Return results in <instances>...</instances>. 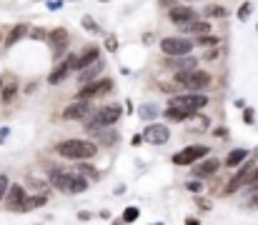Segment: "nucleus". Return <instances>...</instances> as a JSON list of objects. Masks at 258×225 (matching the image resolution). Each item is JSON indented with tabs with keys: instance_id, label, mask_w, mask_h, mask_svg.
<instances>
[{
	"instance_id": "obj_1",
	"label": "nucleus",
	"mask_w": 258,
	"mask_h": 225,
	"mask_svg": "<svg viewBox=\"0 0 258 225\" xmlns=\"http://www.w3.org/2000/svg\"><path fill=\"white\" fill-rule=\"evenodd\" d=\"M50 183L63 193H83L88 188V180L80 173H68L66 168H53L50 170Z\"/></svg>"
},
{
	"instance_id": "obj_2",
	"label": "nucleus",
	"mask_w": 258,
	"mask_h": 225,
	"mask_svg": "<svg viewBox=\"0 0 258 225\" xmlns=\"http://www.w3.org/2000/svg\"><path fill=\"white\" fill-rule=\"evenodd\" d=\"M55 153L68 158V160H88V158H93L98 153V145L91 143V140H63L55 145Z\"/></svg>"
},
{
	"instance_id": "obj_3",
	"label": "nucleus",
	"mask_w": 258,
	"mask_h": 225,
	"mask_svg": "<svg viewBox=\"0 0 258 225\" xmlns=\"http://www.w3.org/2000/svg\"><path fill=\"white\" fill-rule=\"evenodd\" d=\"M120 115H123V110H120L118 105H105V108L95 110V115H93L88 123H85V130H88V133L93 135V133H95V130H100V128L116 125Z\"/></svg>"
},
{
	"instance_id": "obj_4",
	"label": "nucleus",
	"mask_w": 258,
	"mask_h": 225,
	"mask_svg": "<svg viewBox=\"0 0 258 225\" xmlns=\"http://www.w3.org/2000/svg\"><path fill=\"white\" fill-rule=\"evenodd\" d=\"M176 83H181L188 90H206L211 85V75L206 70H196V68H190V70H178L176 73Z\"/></svg>"
},
{
	"instance_id": "obj_5",
	"label": "nucleus",
	"mask_w": 258,
	"mask_h": 225,
	"mask_svg": "<svg viewBox=\"0 0 258 225\" xmlns=\"http://www.w3.org/2000/svg\"><path fill=\"white\" fill-rule=\"evenodd\" d=\"M170 105L173 108H181V110H188V112H198L201 108L208 105V98L201 95V93H190V95H173L170 98Z\"/></svg>"
},
{
	"instance_id": "obj_6",
	"label": "nucleus",
	"mask_w": 258,
	"mask_h": 225,
	"mask_svg": "<svg viewBox=\"0 0 258 225\" xmlns=\"http://www.w3.org/2000/svg\"><path fill=\"white\" fill-rule=\"evenodd\" d=\"M206 155H208V148L206 145H188L186 150H181V153L173 155V163L176 165H193L196 160H201V158H206Z\"/></svg>"
},
{
	"instance_id": "obj_7",
	"label": "nucleus",
	"mask_w": 258,
	"mask_h": 225,
	"mask_svg": "<svg viewBox=\"0 0 258 225\" xmlns=\"http://www.w3.org/2000/svg\"><path fill=\"white\" fill-rule=\"evenodd\" d=\"M161 50L165 55H188L193 50V43L188 38H165L161 43Z\"/></svg>"
},
{
	"instance_id": "obj_8",
	"label": "nucleus",
	"mask_w": 258,
	"mask_h": 225,
	"mask_svg": "<svg viewBox=\"0 0 258 225\" xmlns=\"http://www.w3.org/2000/svg\"><path fill=\"white\" fill-rule=\"evenodd\" d=\"M113 90V80H108V78H103V80H98V83H88L80 93H78V98L80 100H91V98H100V95H105V93H111Z\"/></svg>"
},
{
	"instance_id": "obj_9",
	"label": "nucleus",
	"mask_w": 258,
	"mask_h": 225,
	"mask_svg": "<svg viewBox=\"0 0 258 225\" xmlns=\"http://www.w3.org/2000/svg\"><path fill=\"white\" fill-rule=\"evenodd\" d=\"M168 138H170V130L165 125H158V123H150L143 130V140H148L150 145H163V143H168Z\"/></svg>"
},
{
	"instance_id": "obj_10",
	"label": "nucleus",
	"mask_w": 258,
	"mask_h": 225,
	"mask_svg": "<svg viewBox=\"0 0 258 225\" xmlns=\"http://www.w3.org/2000/svg\"><path fill=\"white\" fill-rule=\"evenodd\" d=\"M25 188H20V185H10L8 188V193H5V205H8V210H13V213H23V202H25Z\"/></svg>"
},
{
	"instance_id": "obj_11",
	"label": "nucleus",
	"mask_w": 258,
	"mask_h": 225,
	"mask_svg": "<svg viewBox=\"0 0 258 225\" xmlns=\"http://www.w3.org/2000/svg\"><path fill=\"white\" fill-rule=\"evenodd\" d=\"M163 65L178 73V70H190V68H196V65H198V60L193 58L190 53H188V55H168Z\"/></svg>"
},
{
	"instance_id": "obj_12",
	"label": "nucleus",
	"mask_w": 258,
	"mask_h": 225,
	"mask_svg": "<svg viewBox=\"0 0 258 225\" xmlns=\"http://www.w3.org/2000/svg\"><path fill=\"white\" fill-rule=\"evenodd\" d=\"M88 112H91V103L78 98L75 103H70L66 110H63V118H66V120H83Z\"/></svg>"
},
{
	"instance_id": "obj_13",
	"label": "nucleus",
	"mask_w": 258,
	"mask_h": 225,
	"mask_svg": "<svg viewBox=\"0 0 258 225\" xmlns=\"http://www.w3.org/2000/svg\"><path fill=\"white\" fill-rule=\"evenodd\" d=\"M253 170H256V163H246L241 170H238V175H235L231 183H228V188H226V193H235L238 188H243V185H248V180H251V175H253Z\"/></svg>"
},
{
	"instance_id": "obj_14",
	"label": "nucleus",
	"mask_w": 258,
	"mask_h": 225,
	"mask_svg": "<svg viewBox=\"0 0 258 225\" xmlns=\"http://www.w3.org/2000/svg\"><path fill=\"white\" fill-rule=\"evenodd\" d=\"M48 40H50V45H53V53L55 55H63L66 53V48H68V30L66 28H55V30H50L48 33Z\"/></svg>"
},
{
	"instance_id": "obj_15",
	"label": "nucleus",
	"mask_w": 258,
	"mask_h": 225,
	"mask_svg": "<svg viewBox=\"0 0 258 225\" xmlns=\"http://www.w3.org/2000/svg\"><path fill=\"white\" fill-rule=\"evenodd\" d=\"M168 18L173 20V22H178V25H186V22L196 20V10H190L186 5H173V8L168 10Z\"/></svg>"
},
{
	"instance_id": "obj_16",
	"label": "nucleus",
	"mask_w": 258,
	"mask_h": 225,
	"mask_svg": "<svg viewBox=\"0 0 258 225\" xmlns=\"http://www.w3.org/2000/svg\"><path fill=\"white\" fill-rule=\"evenodd\" d=\"M221 168V163H218V158H208L206 163H198L196 168H193V175L196 178H208V175H213Z\"/></svg>"
},
{
	"instance_id": "obj_17",
	"label": "nucleus",
	"mask_w": 258,
	"mask_h": 225,
	"mask_svg": "<svg viewBox=\"0 0 258 225\" xmlns=\"http://www.w3.org/2000/svg\"><path fill=\"white\" fill-rule=\"evenodd\" d=\"M68 73H70L68 63H60V65H55V70L48 75V83H50V85H58V83H63V80L68 78Z\"/></svg>"
},
{
	"instance_id": "obj_18",
	"label": "nucleus",
	"mask_w": 258,
	"mask_h": 225,
	"mask_svg": "<svg viewBox=\"0 0 258 225\" xmlns=\"http://www.w3.org/2000/svg\"><path fill=\"white\" fill-rule=\"evenodd\" d=\"M98 48H85V53L78 58V70H83V68H88V65H93V63H98Z\"/></svg>"
},
{
	"instance_id": "obj_19",
	"label": "nucleus",
	"mask_w": 258,
	"mask_h": 225,
	"mask_svg": "<svg viewBox=\"0 0 258 225\" xmlns=\"http://www.w3.org/2000/svg\"><path fill=\"white\" fill-rule=\"evenodd\" d=\"M193 115H196V112H188V110H181V108H173V105H168V110H165V118L173 120V123L188 120V118H193Z\"/></svg>"
},
{
	"instance_id": "obj_20",
	"label": "nucleus",
	"mask_w": 258,
	"mask_h": 225,
	"mask_svg": "<svg viewBox=\"0 0 258 225\" xmlns=\"http://www.w3.org/2000/svg\"><path fill=\"white\" fill-rule=\"evenodd\" d=\"M183 30L186 33H193V35H203V33L211 30V25H208L206 20H190V22H186V25H183Z\"/></svg>"
},
{
	"instance_id": "obj_21",
	"label": "nucleus",
	"mask_w": 258,
	"mask_h": 225,
	"mask_svg": "<svg viewBox=\"0 0 258 225\" xmlns=\"http://www.w3.org/2000/svg\"><path fill=\"white\" fill-rule=\"evenodd\" d=\"M46 202H48V195H33V198H25V202H23V213L35 210V208H43Z\"/></svg>"
},
{
	"instance_id": "obj_22",
	"label": "nucleus",
	"mask_w": 258,
	"mask_h": 225,
	"mask_svg": "<svg viewBox=\"0 0 258 225\" xmlns=\"http://www.w3.org/2000/svg\"><path fill=\"white\" fill-rule=\"evenodd\" d=\"M248 158V150H243V148H238V150H233L228 158H226V165L228 168H235V165H241L243 160Z\"/></svg>"
},
{
	"instance_id": "obj_23",
	"label": "nucleus",
	"mask_w": 258,
	"mask_h": 225,
	"mask_svg": "<svg viewBox=\"0 0 258 225\" xmlns=\"http://www.w3.org/2000/svg\"><path fill=\"white\" fill-rule=\"evenodd\" d=\"M23 35H28V25H15V28L10 30V35L5 38V45H8V48H13V45H15L20 38H23Z\"/></svg>"
},
{
	"instance_id": "obj_24",
	"label": "nucleus",
	"mask_w": 258,
	"mask_h": 225,
	"mask_svg": "<svg viewBox=\"0 0 258 225\" xmlns=\"http://www.w3.org/2000/svg\"><path fill=\"white\" fill-rule=\"evenodd\" d=\"M138 115H141V118H145V120H153V118L158 115V108H156V105H150V103H145V105H141Z\"/></svg>"
},
{
	"instance_id": "obj_25",
	"label": "nucleus",
	"mask_w": 258,
	"mask_h": 225,
	"mask_svg": "<svg viewBox=\"0 0 258 225\" xmlns=\"http://www.w3.org/2000/svg\"><path fill=\"white\" fill-rule=\"evenodd\" d=\"M203 13H206V18H226L228 15V10L223 5H208Z\"/></svg>"
},
{
	"instance_id": "obj_26",
	"label": "nucleus",
	"mask_w": 258,
	"mask_h": 225,
	"mask_svg": "<svg viewBox=\"0 0 258 225\" xmlns=\"http://www.w3.org/2000/svg\"><path fill=\"white\" fill-rule=\"evenodd\" d=\"M15 93H18V85L10 83V85H3V93H0V98H3V103H10V100L15 98Z\"/></svg>"
},
{
	"instance_id": "obj_27",
	"label": "nucleus",
	"mask_w": 258,
	"mask_h": 225,
	"mask_svg": "<svg viewBox=\"0 0 258 225\" xmlns=\"http://www.w3.org/2000/svg\"><path fill=\"white\" fill-rule=\"evenodd\" d=\"M80 22H83V28L88 30V33H98V30H100V28H98V22H95V20H93L91 15H85V18H83Z\"/></svg>"
},
{
	"instance_id": "obj_28",
	"label": "nucleus",
	"mask_w": 258,
	"mask_h": 225,
	"mask_svg": "<svg viewBox=\"0 0 258 225\" xmlns=\"http://www.w3.org/2000/svg\"><path fill=\"white\" fill-rule=\"evenodd\" d=\"M95 65H98V63H93V65H88V68H83V73H80V83H88V80L98 73V70H95Z\"/></svg>"
},
{
	"instance_id": "obj_29",
	"label": "nucleus",
	"mask_w": 258,
	"mask_h": 225,
	"mask_svg": "<svg viewBox=\"0 0 258 225\" xmlns=\"http://www.w3.org/2000/svg\"><path fill=\"white\" fill-rule=\"evenodd\" d=\"M138 213H141V210H138L136 205L125 208V213H123V220H125V223H133V220H138Z\"/></svg>"
},
{
	"instance_id": "obj_30",
	"label": "nucleus",
	"mask_w": 258,
	"mask_h": 225,
	"mask_svg": "<svg viewBox=\"0 0 258 225\" xmlns=\"http://www.w3.org/2000/svg\"><path fill=\"white\" fill-rule=\"evenodd\" d=\"M196 43H198V45H211V48H213V45H218V38H216V35H206V33H203V35H198Z\"/></svg>"
},
{
	"instance_id": "obj_31",
	"label": "nucleus",
	"mask_w": 258,
	"mask_h": 225,
	"mask_svg": "<svg viewBox=\"0 0 258 225\" xmlns=\"http://www.w3.org/2000/svg\"><path fill=\"white\" fill-rule=\"evenodd\" d=\"M8 188H10V180H8L5 175H0V200H3V198H5Z\"/></svg>"
},
{
	"instance_id": "obj_32",
	"label": "nucleus",
	"mask_w": 258,
	"mask_h": 225,
	"mask_svg": "<svg viewBox=\"0 0 258 225\" xmlns=\"http://www.w3.org/2000/svg\"><path fill=\"white\" fill-rule=\"evenodd\" d=\"M105 48H108V50H118V38L116 35H108V38H105Z\"/></svg>"
},
{
	"instance_id": "obj_33",
	"label": "nucleus",
	"mask_w": 258,
	"mask_h": 225,
	"mask_svg": "<svg viewBox=\"0 0 258 225\" xmlns=\"http://www.w3.org/2000/svg\"><path fill=\"white\" fill-rule=\"evenodd\" d=\"M78 170H80V175H88V178H98L95 168H91V165H85V163H83V165H80Z\"/></svg>"
},
{
	"instance_id": "obj_34",
	"label": "nucleus",
	"mask_w": 258,
	"mask_h": 225,
	"mask_svg": "<svg viewBox=\"0 0 258 225\" xmlns=\"http://www.w3.org/2000/svg\"><path fill=\"white\" fill-rule=\"evenodd\" d=\"M248 188H251V190H258V165H256V170H253V175H251V180H248Z\"/></svg>"
},
{
	"instance_id": "obj_35",
	"label": "nucleus",
	"mask_w": 258,
	"mask_h": 225,
	"mask_svg": "<svg viewBox=\"0 0 258 225\" xmlns=\"http://www.w3.org/2000/svg\"><path fill=\"white\" fill-rule=\"evenodd\" d=\"M248 15H251V3H243V5H241V10H238V18H241V20H246Z\"/></svg>"
},
{
	"instance_id": "obj_36",
	"label": "nucleus",
	"mask_w": 258,
	"mask_h": 225,
	"mask_svg": "<svg viewBox=\"0 0 258 225\" xmlns=\"http://www.w3.org/2000/svg\"><path fill=\"white\" fill-rule=\"evenodd\" d=\"M30 38H33V40H46V38H48V33H46V30H38V28H35V30L30 33Z\"/></svg>"
},
{
	"instance_id": "obj_37",
	"label": "nucleus",
	"mask_w": 258,
	"mask_h": 225,
	"mask_svg": "<svg viewBox=\"0 0 258 225\" xmlns=\"http://www.w3.org/2000/svg\"><path fill=\"white\" fill-rule=\"evenodd\" d=\"M188 190L190 193H201V183H198V180H193V183H188Z\"/></svg>"
},
{
	"instance_id": "obj_38",
	"label": "nucleus",
	"mask_w": 258,
	"mask_h": 225,
	"mask_svg": "<svg viewBox=\"0 0 258 225\" xmlns=\"http://www.w3.org/2000/svg\"><path fill=\"white\" fill-rule=\"evenodd\" d=\"M213 58H218V50H216V45H213V50L206 55V60H213Z\"/></svg>"
},
{
	"instance_id": "obj_39",
	"label": "nucleus",
	"mask_w": 258,
	"mask_h": 225,
	"mask_svg": "<svg viewBox=\"0 0 258 225\" xmlns=\"http://www.w3.org/2000/svg\"><path fill=\"white\" fill-rule=\"evenodd\" d=\"M243 118H246V123H253V112H251V110H246V115H243Z\"/></svg>"
},
{
	"instance_id": "obj_40",
	"label": "nucleus",
	"mask_w": 258,
	"mask_h": 225,
	"mask_svg": "<svg viewBox=\"0 0 258 225\" xmlns=\"http://www.w3.org/2000/svg\"><path fill=\"white\" fill-rule=\"evenodd\" d=\"M161 5H168V8H173V3H170V0H161Z\"/></svg>"
},
{
	"instance_id": "obj_41",
	"label": "nucleus",
	"mask_w": 258,
	"mask_h": 225,
	"mask_svg": "<svg viewBox=\"0 0 258 225\" xmlns=\"http://www.w3.org/2000/svg\"><path fill=\"white\" fill-rule=\"evenodd\" d=\"M0 93H3V80H0Z\"/></svg>"
},
{
	"instance_id": "obj_42",
	"label": "nucleus",
	"mask_w": 258,
	"mask_h": 225,
	"mask_svg": "<svg viewBox=\"0 0 258 225\" xmlns=\"http://www.w3.org/2000/svg\"><path fill=\"white\" fill-rule=\"evenodd\" d=\"M103 3H105V0H103Z\"/></svg>"
}]
</instances>
